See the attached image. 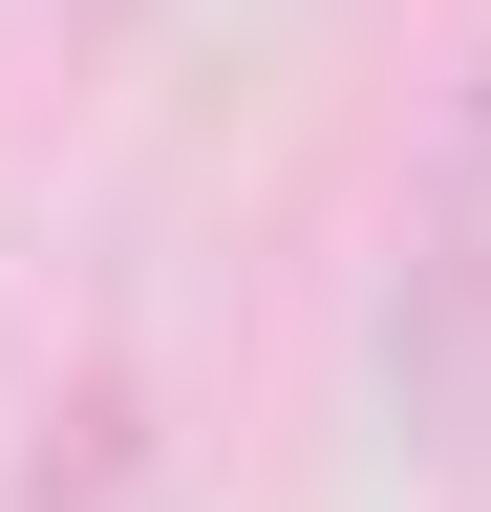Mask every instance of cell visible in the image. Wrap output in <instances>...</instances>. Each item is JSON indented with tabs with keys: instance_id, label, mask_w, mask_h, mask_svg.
I'll list each match as a JSON object with an SVG mask.
<instances>
[{
	"instance_id": "obj_1",
	"label": "cell",
	"mask_w": 491,
	"mask_h": 512,
	"mask_svg": "<svg viewBox=\"0 0 491 512\" xmlns=\"http://www.w3.org/2000/svg\"><path fill=\"white\" fill-rule=\"evenodd\" d=\"M385 406L427 470L491 448V43L449 64V128H427L406 235H385Z\"/></svg>"
},
{
	"instance_id": "obj_2",
	"label": "cell",
	"mask_w": 491,
	"mask_h": 512,
	"mask_svg": "<svg viewBox=\"0 0 491 512\" xmlns=\"http://www.w3.org/2000/svg\"><path fill=\"white\" fill-rule=\"evenodd\" d=\"M129 491H150V406H129V363H86L22 448V512H129Z\"/></svg>"
}]
</instances>
